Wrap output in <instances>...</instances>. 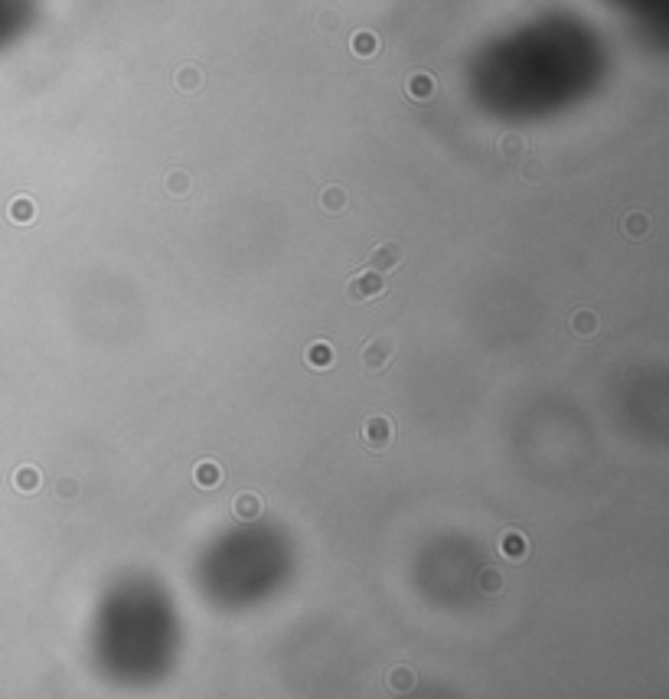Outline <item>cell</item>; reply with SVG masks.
Segmentation results:
<instances>
[{
	"label": "cell",
	"instance_id": "cell-21",
	"mask_svg": "<svg viewBox=\"0 0 669 699\" xmlns=\"http://www.w3.org/2000/svg\"><path fill=\"white\" fill-rule=\"evenodd\" d=\"M320 26H323V30H337V26H339V16L337 14H323L320 16Z\"/></svg>",
	"mask_w": 669,
	"mask_h": 699
},
{
	"label": "cell",
	"instance_id": "cell-5",
	"mask_svg": "<svg viewBox=\"0 0 669 699\" xmlns=\"http://www.w3.org/2000/svg\"><path fill=\"white\" fill-rule=\"evenodd\" d=\"M500 553H503V559H509V562H523V559H526V553H529V545H526V536H523V533H516V530L503 533V539H500Z\"/></svg>",
	"mask_w": 669,
	"mask_h": 699
},
{
	"label": "cell",
	"instance_id": "cell-16",
	"mask_svg": "<svg viewBox=\"0 0 669 699\" xmlns=\"http://www.w3.org/2000/svg\"><path fill=\"white\" fill-rule=\"evenodd\" d=\"M646 229H650V219H646L643 213H630L623 219V236L627 238H640Z\"/></svg>",
	"mask_w": 669,
	"mask_h": 699
},
{
	"label": "cell",
	"instance_id": "cell-7",
	"mask_svg": "<svg viewBox=\"0 0 669 699\" xmlns=\"http://www.w3.org/2000/svg\"><path fill=\"white\" fill-rule=\"evenodd\" d=\"M232 510H235V516H239V520H255V516H258V513H262V497H258V493H239V497H235V503H232Z\"/></svg>",
	"mask_w": 669,
	"mask_h": 699
},
{
	"label": "cell",
	"instance_id": "cell-11",
	"mask_svg": "<svg viewBox=\"0 0 669 699\" xmlns=\"http://www.w3.org/2000/svg\"><path fill=\"white\" fill-rule=\"evenodd\" d=\"M320 206L327 209L330 216L343 213V209H347V190H339V186H327V190L320 193Z\"/></svg>",
	"mask_w": 669,
	"mask_h": 699
},
{
	"label": "cell",
	"instance_id": "cell-2",
	"mask_svg": "<svg viewBox=\"0 0 669 699\" xmlns=\"http://www.w3.org/2000/svg\"><path fill=\"white\" fill-rule=\"evenodd\" d=\"M347 294L349 301H356V304H362V301H372V298H382L385 294V278L379 275V271H359V275L349 278V285H347Z\"/></svg>",
	"mask_w": 669,
	"mask_h": 699
},
{
	"label": "cell",
	"instance_id": "cell-9",
	"mask_svg": "<svg viewBox=\"0 0 669 699\" xmlns=\"http://www.w3.org/2000/svg\"><path fill=\"white\" fill-rule=\"evenodd\" d=\"M173 85H177L183 95H193V92H200L203 89V72L196 69V66H183V69L173 76Z\"/></svg>",
	"mask_w": 669,
	"mask_h": 699
},
{
	"label": "cell",
	"instance_id": "cell-4",
	"mask_svg": "<svg viewBox=\"0 0 669 699\" xmlns=\"http://www.w3.org/2000/svg\"><path fill=\"white\" fill-rule=\"evenodd\" d=\"M372 271H379V275H385V271H395L402 265V248L395 246V242H379L376 248L369 252V261H366Z\"/></svg>",
	"mask_w": 669,
	"mask_h": 699
},
{
	"label": "cell",
	"instance_id": "cell-6",
	"mask_svg": "<svg viewBox=\"0 0 669 699\" xmlns=\"http://www.w3.org/2000/svg\"><path fill=\"white\" fill-rule=\"evenodd\" d=\"M193 481H196V487H203V491H213V487H219V481H223V468L215 461H200L193 468Z\"/></svg>",
	"mask_w": 669,
	"mask_h": 699
},
{
	"label": "cell",
	"instance_id": "cell-8",
	"mask_svg": "<svg viewBox=\"0 0 669 699\" xmlns=\"http://www.w3.org/2000/svg\"><path fill=\"white\" fill-rule=\"evenodd\" d=\"M434 89H438V85H434V79L424 76V72H415V76L408 79V85H405V92L412 95L415 101H428L431 95H434Z\"/></svg>",
	"mask_w": 669,
	"mask_h": 699
},
{
	"label": "cell",
	"instance_id": "cell-17",
	"mask_svg": "<svg viewBox=\"0 0 669 699\" xmlns=\"http://www.w3.org/2000/svg\"><path fill=\"white\" fill-rule=\"evenodd\" d=\"M167 193H173V196H186L190 193V177H186L183 170H173L167 177Z\"/></svg>",
	"mask_w": 669,
	"mask_h": 699
},
{
	"label": "cell",
	"instance_id": "cell-20",
	"mask_svg": "<svg viewBox=\"0 0 669 699\" xmlns=\"http://www.w3.org/2000/svg\"><path fill=\"white\" fill-rule=\"evenodd\" d=\"M412 683H415V673H412V670H405V667H399V670H392V673H389V686H395V690H408Z\"/></svg>",
	"mask_w": 669,
	"mask_h": 699
},
{
	"label": "cell",
	"instance_id": "cell-18",
	"mask_svg": "<svg viewBox=\"0 0 669 699\" xmlns=\"http://www.w3.org/2000/svg\"><path fill=\"white\" fill-rule=\"evenodd\" d=\"M10 219H14V223H30V219H33V203L26 200V196H24V200H14V203H10Z\"/></svg>",
	"mask_w": 669,
	"mask_h": 699
},
{
	"label": "cell",
	"instance_id": "cell-12",
	"mask_svg": "<svg viewBox=\"0 0 669 699\" xmlns=\"http://www.w3.org/2000/svg\"><path fill=\"white\" fill-rule=\"evenodd\" d=\"M349 49H353L356 56H362V59H369V56H376V49H379V39H376V33H369V30L356 33V36L349 39Z\"/></svg>",
	"mask_w": 669,
	"mask_h": 699
},
{
	"label": "cell",
	"instance_id": "cell-3",
	"mask_svg": "<svg viewBox=\"0 0 669 699\" xmlns=\"http://www.w3.org/2000/svg\"><path fill=\"white\" fill-rule=\"evenodd\" d=\"M392 356H395L392 337H372L369 343H366V350H362V369L376 376V373H382V369L392 363Z\"/></svg>",
	"mask_w": 669,
	"mask_h": 699
},
{
	"label": "cell",
	"instance_id": "cell-14",
	"mask_svg": "<svg viewBox=\"0 0 669 699\" xmlns=\"http://www.w3.org/2000/svg\"><path fill=\"white\" fill-rule=\"evenodd\" d=\"M477 585H480V592L484 595H500L503 592V572L500 569H484L477 578Z\"/></svg>",
	"mask_w": 669,
	"mask_h": 699
},
{
	"label": "cell",
	"instance_id": "cell-13",
	"mask_svg": "<svg viewBox=\"0 0 669 699\" xmlns=\"http://www.w3.org/2000/svg\"><path fill=\"white\" fill-rule=\"evenodd\" d=\"M594 331H598V317H594L591 311H578V314L571 317V333H575V337H591Z\"/></svg>",
	"mask_w": 669,
	"mask_h": 699
},
{
	"label": "cell",
	"instance_id": "cell-1",
	"mask_svg": "<svg viewBox=\"0 0 669 699\" xmlns=\"http://www.w3.org/2000/svg\"><path fill=\"white\" fill-rule=\"evenodd\" d=\"M395 441V425L385 418V415H372V418H366V425H362V445L369 448L372 454H382L389 451Z\"/></svg>",
	"mask_w": 669,
	"mask_h": 699
},
{
	"label": "cell",
	"instance_id": "cell-19",
	"mask_svg": "<svg viewBox=\"0 0 669 699\" xmlns=\"http://www.w3.org/2000/svg\"><path fill=\"white\" fill-rule=\"evenodd\" d=\"M500 151H503V157H516V154H523L526 151V141L519 138V134H506V138L500 141Z\"/></svg>",
	"mask_w": 669,
	"mask_h": 699
},
{
	"label": "cell",
	"instance_id": "cell-15",
	"mask_svg": "<svg viewBox=\"0 0 669 699\" xmlns=\"http://www.w3.org/2000/svg\"><path fill=\"white\" fill-rule=\"evenodd\" d=\"M14 484L20 487V491L30 493V491H36V487L43 484V477H39V471H36V468H20V471L14 474Z\"/></svg>",
	"mask_w": 669,
	"mask_h": 699
},
{
	"label": "cell",
	"instance_id": "cell-10",
	"mask_svg": "<svg viewBox=\"0 0 669 699\" xmlns=\"http://www.w3.org/2000/svg\"><path fill=\"white\" fill-rule=\"evenodd\" d=\"M333 346L330 343H323V340H317V343H310V350H307V366L310 369H327V366H333Z\"/></svg>",
	"mask_w": 669,
	"mask_h": 699
},
{
	"label": "cell",
	"instance_id": "cell-22",
	"mask_svg": "<svg viewBox=\"0 0 669 699\" xmlns=\"http://www.w3.org/2000/svg\"><path fill=\"white\" fill-rule=\"evenodd\" d=\"M76 491H78L76 481H62L59 484V497H69V493H76Z\"/></svg>",
	"mask_w": 669,
	"mask_h": 699
}]
</instances>
